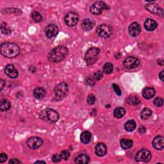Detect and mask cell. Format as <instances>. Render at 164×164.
Instances as JSON below:
<instances>
[{
  "label": "cell",
  "mask_w": 164,
  "mask_h": 164,
  "mask_svg": "<svg viewBox=\"0 0 164 164\" xmlns=\"http://www.w3.org/2000/svg\"><path fill=\"white\" fill-rule=\"evenodd\" d=\"M68 53L69 50L66 47L60 46L50 52L48 58L51 62H60L67 57Z\"/></svg>",
  "instance_id": "cell-1"
},
{
  "label": "cell",
  "mask_w": 164,
  "mask_h": 164,
  "mask_svg": "<svg viewBox=\"0 0 164 164\" xmlns=\"http://www.w3.org/2000/svg\"><path fill=\"white\" fill-rule=\"evenodd\" d=\"M0 51L4 57L12 58L18 55L20 53V48L15 43L5 42L1 45Z\"/></svg>",
  "instance_id": "cell-2"
},
{
  "label": "cell",
  "mask_w": 164,
  "mask_h": 164,
  "mask_svg": "<svg viewBox=\"0 0 164 164\" xmlns=\"http://www.w3.org/2000/svg\"><path fill=\"white\" fill-rule=\"evenodd\" d=\"M39 117L41 119L48 123H54L59 119L58 112L51 108H46L41 111Z\"/></svg>",
  "instance_id": "cell-3"
},
{
  "label": "cell",
  "mask_w": 164,
  "mask_h": 164,
  "mask_svg": "<svg viewBox=\"0 0 164 164\" xmlns=\"http://www.w3.org/2000/svg\"><path fill=\"white\" fill-rule=\"evenodd\" d=\"M99 53V49L98 48H94V47L88 50L85 56L86 64L88 66H92L94 64H95L98 58Z\"/></svg>",
  "instance_id": "cell-4"
},
{
  "label": "cell",
  "mask_w": 164,
  "mask_h": 164,
  "mask_svg": "<svg viewBox=\"0 0 164 164\" xmlns=\"http://www.w3.org/2000/svg\"><path fill=\"white\" fill-rule=\"evenodd\" d=\"M68 94V86L65 82H62L58 84L54 89L55 100L60 101L64 99Z\"/></svg>",
  "instance_id": "cell-5"
},
{
  "label": "cell",
  "mask_w": 164,
  "mask_h": 164,
  "mask_svg": "<svg viewBox=\"0 0 164 164\" xmlns=\"http://www.w3.org/2000/svg\"><path fill=\"white\" fill-rule=\"evenodd\" d=\"M96 32L98 35L101 38H108L110 37L112 33H113V29L112 26L110 25H108L106 24H102L98 26L96 29Z\"/></svg>",
  "instance_id": "cell-6"
},
{
  "label": "cell",
  "mask_w": 164,
  "mask_h": 164,
  "mask_svg": "<svg viewBox=\"0 0 164 164\" xmlns=\"http://www.w3.org/2000/svg\"><path fill=\"white\" fill-rule=\"evenodd\" d=\"M151 158V152L146 149L140 150L135 155V159L138 162H147Z\"/></svg>",
  "instance_id": "cell-7"
},
{
  "label": "cell",
  "mask_w": 164,
  "mask_h": 164,
  "mask_svg": "<svg viewBox=\"0 0 164 164\" xmlns=\"http://www.w3.org/2000/svg\"><path fill=\"white\" fill-rule=\"evenodd\" d=\"M109 9L108 6L103 2H96L94 3L90 7V12L93 14L99 15L101 14L105 10H108Z\"/></svg>",
  "instance_id": "cell-8"
},
{
  "label": "cell",
  "mask_w": 164,
  "mask_h": 164,
  "mask_svg": "<svg viewBox=\"0 0 164 164\" xmlns=\"http://www.w3.org/2000/svg\"><path fill=\"white\" fill-rule=\"evenodd\" d=\"M79 19L78 14L76 12L71 11L68 12L65 16V22L69 26H75Z\"/></svg>",
  "instance_id": "cell-9"
},
{
  "label": "cell",
  "mask_w": 164,
  "mask_h": 164,
  "mask_svg": "<svg viewBox=\"0 0 164 164\" xmlns=\"http://www.w3.org/2000/svg\"><path fill=\"white\" fill-rule=\"evenodd\" d=\"M140 64L139 60L134 57H129L123 62V66L125 69H132L137 67Z\"/></svg>",
  "instance_id": "cell-10"
},
{
  "label": "cell",
  "mask_w": 164,
  "mask_h": 164,
  "mask_svg": "<svg viewBox=\"0 0 164 164\" xmlns=\"http://www.w3.org/2000/svg\"><path fill=\"white\" fill-rule=\"evenodd\" d=\"M42 144V140L41 138L37 137H32L27 140L28 146L32 150L37 149V148L41 147Z\"/></svg>",
  "instance_id": "cell-11"
},
{
  "label": "cell",
  "mask_w": 164,
  "mask_h": 164,
  "mask_svg": "<svg viewBox=\"0 0 164 164\" xmlns=\"http://www.w3.org/2000/svg\"><path fill=\"white\" fill-rule=\"evenodd\" d=\"M146 9L150 12L151 13L160 15L161 17L163 16V10L160 7L158 6V5L154 3H149L146 5Z\"/></svg>",
  "instance_id": "cell-12"
},
{
  "label": "cell",
  "mask_w": 164,
  "mask_h": 164,
  "mask_svg": "<svg viewBox=\"0 0 164 164\" xmlns=\"http://www.w3.org/2000/svg\"><path fill=\"white\" fill-rule=\"evenodd\" d=\"M45 33L47 37L51 38L55 37L58 33V28L54 24H50L46 26L45 29Z\"/></svg>",
  "instance_id": "cell-13"
},
{
  "label": "cell",
  "mask_w": 164,
  "mask_h": 164,
  "mask_svg": "<svg viewBox=\"0 0 164 164\" xmlns=\"http://www.w3.org/2000/svg\"><path fill=\"white\" fill-rule=\"evenodd\" d=\"M5 73L6 76L11 78H15L18 76V71L15 69L14 66L12 64L7 65L5 69Z\"/></svg>",
  "instance_id": "cell-14"
},
{
  "label": "cell",
  "mask_w": 164,
  "mask_h": 164,
  "mask_svg": "<svg viewBox=\"0 0 164 164\" xmlns=\"http://www.w3.org/2000/svg\"><path fill=\"white\" fill-rule=\"evenodd\" d=\"M128 31L132 37H137L138 36L140 32H141V27H140V25L137 22H132L130 25Z\"/></svg>",
  "instance_id": "cell-15"
},
{
  "label": "cell",
  "mask_w": 164,
  "mask_h": 164,
  "mask_svg": "<svg viewBox=\"0 0 164 164\" xmlns=\"http://www.w3.org/2000/svg\"><path fill=\"white\" fill-rule=\"evenodd\" d=\"M95 26V22L90 19H85L82 22V28L85 32H89Z\"/></svg>",
  "instance_id": "cell-16"
},
{
  "label": "cell",
  "mask_w": 164,
  "mask_h": 164,
  "mask_svg": "<svg viewBox=\"0 0 164 164\" xmlns=\"http://www.w3.org/2000/svg\"><path fill=\"white\" fill-rule=\"evenodd\" d=\"M153 146L157 150H162L164 147L163 137L158 135L154 137L153 140Z\"/></svg>",
  "instance_id": "cell-17"
},
{
  "label": "cell",
  "mask_w": 164,
  "mask_h": 164,
  "mask_svg": "<svg viewBox=\"0 0 164 164\" xmlns=\"http://www.w3.org/2000/svg\"><path fill=\"white\" fill-rule=\"evenodd\" d=\"M107 147L103 143H98L95 148L96 154L99 157H103L106 153Z\"/></svg>",
  "instance_id": "cell-18"
},
{
  "label": "cell",
  "mask_w": 164,
  "mask_h": 164,
  "mask_svg": "<svg viewBox=\"0 0 164 164\" xmlns=\"http://www.w3.org/2000/svg\"><path fill=\"white\" fill-rule=\"evenodd\" d=\"M158 24L154 19H147L144 22V27L147 31H153L157 28Z\"/></svg>",
  "instance_id": "cell-19"
},
{
  "label": "cell",
  "mask_w": 164,
  "mask_h": 164,
  "mask_svg": "<svg viewBox=\"0 0 164 164\" xmlns=\"http://www.w3.org/2000/svg\"><path fill=\"white\" fill-rule=\"evenodd\" d=\"M155 90L152 87H146L142 91V96L146 99H151L155 95Z\"/></svg>",
  "instance_id": "cell-20"
},
{
  "label": "cell",
  "mask_w": 164,
  "mask_h": 164,
  "mask_svg": "<svg viewBox=\"0 0 164 164\" xmlns=\"http://www.w3.org/2000/svg\"><path fill=\"white\" fill-rule=\"evenodd\" d=\"M46 94V92L45 89L42 87H36L34 90V96L37 99H41L45 97Z\"/></svg>",
  "instance_id": "cell-21"
},
{
  "label": "cell",
  "mask_w": 164,
  "mask_h": 164,
  "mask_svg": "<svg viewBox=\"0 0 164 164\" xmlns=\"http://www.w3.org/2000/svg\"><path fill=\"white\" fill-rule=\"evenodd\" d=\"M74 161L76 163H88L90 162V158L87 154H80L78 156H77Z\"/></svg>",
  "instance_id": "cell-22"
},
{
  "label": "cell",
  "mask_w": 164,
  "mask_h": 164,
  "mask_svg": "<svg viewBox=\"0 0 164 164\" xmlns=\"http://www.w3.org/2000/svg\"><path fill=\"white\" fill-rule=\"evenodd\" d=\"M91 138H92V135L89 131H83L80 136L81 141L84 144H89L90 142Z\"/></svg>",
  "instance_id": "cell-23"
},
{
  "label": "cell",
  "mask_w": 164,
  "mask_h": 164,
  "mask_svg": "<svg viewBox=\"0 0 164 164\" xmlns=\"http://www.w3.org/2000/svg\"><path fill=\"white\" fill-rule=\"evenodd\" d=\"M126 103L129 105L135 106L140 104V101L137 95L131 94L126 99Z\"/></svg>",
  "instance_id": "cell-24"
},
{
  "label": "cell",
  "mask_w": 164,
  "mask_h": 164,
  "mask_svg": "<svg viewBox=\"0 0 164 164\" xmlns=\"http://www.w3.org/2000/svg\"><path fill=\"white\" fill-rule=\"evenodd\" d=\"M136 128V122L134 120H129L124 124V129L128 132H131Z\"/></svg>",
  "instance_id": "cell-25"
},
{
  "label": "cell",
  "mask_w": 164,
  "mask_h": 164,
  "mask_svg": "<svg viewBox=\"0 0 164 164\" xmlns=\"http://www.w3.org/2000/svg\"><path fill=\"white\" fill-rule=\"evenodd\" d=\"M11 107L10 102L6 99H2L0 102V109L1 111H6L9 110Z\"/></svg>",
  "instance_id": "cell-26"
},
{
  "label": "cell",
  "mask_w": 164,
  "mask_h": 164,
  "mask_svg": "<svg viewBox=\"0 0 164 164\" xmlns=\"http://www.w3.org/2000/svg\"><path fill=\"white\" fill-rule=\"evenodd\" d=\"M126 114V110L125 109L122 107L116 108L114 111V115L115 118L118 119H121Z\"/></svg>",
  "instance_id": "cell-27"
},
{
  "label": "cell",
  "mask_w": 164,
  "mask_h": 164,
  "mask_svg": "<svg viewBox=\"0 0 164 164\" xmlns=\"http://www.w3.org/2000/svg\"><path fill=\"white\" fill-rule=\"evenodd\" d=\"M152 114V111L149 108H145L140 112V118L142 119H147Z\"/></svg>",
  "instance_id": "cell-28"
},
{
  "label": "cell",
  "mask_w": 164,
  "mask_h": 164,
  "mask_svg": "<svg viewBox=\"0 0 164 164\" xmlns=\"http://www.w3.org/2000/svg\"><path fill=\"white\" fill-rule=\"evenodd\" d=\"M121 147L123 148L124 150H128L130 149V147H132L133 144V141L131 140H129V139H122L121 140Z\"/></svg>",
  "instance_id": "cell-29"
},
{
  "label": "cell",
  "mask_w": 164,
  "mask_h": 164,
  "mask_svg": "<svg viewBox=\"0 0 164 164\" xmlns=\"http://www.w3.org/2000/svg\"><path fill=\"white\" fill-rule=\"evenodd\" d=\"M113 69H114L113 64L110 63V62H107V63H106L104 65L103 71V73L105 74H110L112 73Z\"/></svg>",
  "instance_id": "cell-30"
},
{
  "label": "cell",
  "mask_w": 164,
  "mask_h": 164,
  "mask_svg": "<svg viewBox=\"0 0 164 164\" xmlns=\"http://www.w3.org/2000/svg\"><path fill=\"white\" fill-rule=\"evenodd\" d=\"M32 18L36 22H39L42 20V17L41 14L36 11H34L32 13Z\"/></svg>",
  "instance_id": "cell-31"
},
{
  "label": "cell",
  "mask_w": 164,
  "mask_h": 164,
  "mask_svg": "<svg viewBox=\"0 0 164 164\" xmlns=\"http://www.w3.org/2000/svg\"><path fill=\"white\" fill-rule=\"evenodd\" d=\"M153 103L155 106L160 107L163 105V99L162 98H157L154 100Z\"/></svg>",
  "instance_id": "cell-32"
},
{
  "label": "cell",
  "mask_w": 164,
  "mask_h": 164,
  "mask_svg": "<svg viewBox=\"0 0 164 164\" xmlns=\"http://www.w3.org/2000/svg\"><path fill=\"white\" fill-rule=\"evenodd\" d=\"M103 72H101L100 71H98L97 72H96L94 73V78L96 80H100L103 78Z\"/></svg>",
  "instance_id": "cell-33"
},
{
  "label": "cell",
  "mask_w": 164,
  "mask_h": 164,
  "mask_svg": "<svg viewBox=\"0 0 164 164\" xmlns=\"http://www.w3.org/2000/svg\"><path fill=\"white\" fill-rule=\"evenodd\" d=\"M1 29H2V33L5 35H9L11 33V30L9 28H7V26H6V24H5V25H3V24L1 26Z\"/></svg>",
  "instance_id": "cell-34"
},
{
  "label": "cell",
  "mask_w": 164,
  "mask_h": 164,
  "mask_svg": "<svg viewBox=\"0 0 164 164\" xmlns=\"http://www.w3.org/2000/svg\"><path fill=\"white\" fill-rule=\"evenodd\" d=\"M60 156H61L62 159L67 160H68V158L70 157V153L68 151H63L61 152Z\"/></svg>",
  "instance_id": "cell-35"
},
{
  "label": "cell",
  "mask_w": 164,
  "mask_h": 164,
  "mask_svg": "<svg viewBox=\"0 0 164 164\" xmlns=\"http://www.w3.org/2000/svg\"><path fill=\"white\" fill-rule=\"evenodd\" d=\"M87 101V103L89 105H93L96 101V97L93 94H90L88 96Z\"/></svg>",
  "instance_id": "cell-36"
},
{
  "label": "cell",
  "mask_w": 164,
  "mask_h": 164,
  "mask_svg": "<svg viewBox=\"0 0 164 164\" xmlns=\"http://www.w3.org/2000/svg\"><path fill=\"white\" fill-rule=\"evenodd\" d=\"M62 160V158H61V156L60 154H54L53 155L52 157V160L53 162L54 163H57V162H59L60 161H61Z\"/></svg>",
  "instance_id": "cell-37"
},
{
  "label": "cell",
  "mask_w": 164,
  "mask_h": 164,
  "mask_svg": "<svg viewBox=\"0 0 164 164\" xmlns=\"http://www.w3.org/2000/svg\"><path fill=\"white\" fill-rule=\"evenodd\" d=\"M113 89L115 91V92L117 94H118V96H121V91L119 87V86L118 85H116V84H113Z\"/></svg>",
  "instance_id": "cell-38"
},
{
  "label": "cell",
  "mask_w": 164,
  "mask_h": 164,
  "mask_svg": "<svg viewBox=\"0 0 164 164\" xmlns=\"http://www.w3.org/2000/svg\"><path fill=\"white\" fill-rule=\"evenodd\" d=\"M7 160V155L5 153H2L0 155V163H3Z\"/></svg>",
  "instance_id": "cell-39"
},
{
  "label": "cell",
  "mask_w": 164,
  "mask_h": 164,
  "mask_svg": "<svg viewBox=\"0 0 164 164\" xmlns=\"http://www.w3.org/2000/svg\"><path fill=\"white\" fill-rule=\"evenodd\" d=\"M21 163V162L19 161L18 159H16V158L11 159L9 161V163H12V164H18V163Z\"/></svg>",
  "instance_id": "cell-40"
},
{
  "label": "cell",
  "mask_w": 164,
  "mask_h": 164,
  "mask_svg": "<svg viewBox=\"0 0 164 164\" xmlns=\"http://www.w3.org/2000/svg\"><path fill=\"white\" fill-rule=\"evenodd\" d=\"M138 131L140 134H145V132H146V128L144 126H140L139 130H138Z\"/></svg>",
  "instance_id": "cell-41"
},
{
  "label": "cell",
  "mask_w": 164,
  "mask_h": 164,
  "mask_svg": "<svg viewBox=\"0 0 164 164\" xmlns=\"http://www.w3.org/2000/svg\"><path fill=\"white\" fill-rule=\"evenodd\" d=\"M87 83L92 85L94 84V80L93 78H89L87 79Z\"/></svg>",
  "instance_id": "cell-42"
},
{
  "label": "cell",
  "mask_w": 164,
  "mask_h": 164,
  "mask_svg": "<svg viewBox=\"0 0 164 164\" xmlns=\"http://www.w3.org/2000/svg\"><path fill=\"white\" fill-rule=\"evenodd\" d=\"M0 85H1V90H2L4 87V86L5 85V81L2 79L1 80H0Z\"/></svg>",
  "instance_id": "cell-43"
},
{
  "label": "cell",
  "mask_w": 164,
  "mask_h": 164,
  "mask_svg": "<svg viewBox=\"0 0 164 164\" xmlns=\"http://www.w3.org/2000/svg\"><path fill=\"white\" fill-rule=\"evenodd\" d=\"M159 78H160V79L162 82H163V80H164L163 71H162L160 73V74H159Z\"/></svg>",
  "instance_id": "cell-44"
},
{
  "label": "cell",
  "mask_w": 164,
  "mask_h": 164,
  "mask_svg": "<svg viewBox=\"0 0 164 164\" xmlns=\"http://www.w3.org/2000/svg\"><path fill=\"white\" fill-rule=\"evenodd\" d=\"M46 163L44 161H37L35 162V163Z\"/></svg>",
  "instance_id": "cell-45"
}]
</instances>
